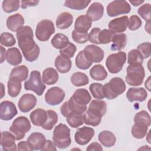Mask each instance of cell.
Masks as SVG:
<instances>
[{"mask_svg":"<svg viewBox=\"0 0 151 151\" xmlns=\"http://www.w3.org/2000/svg\"><path fill=\"white\" fill-rule=\"evenodd\" d=\"M6 60L8 63L15 66L21 63L22 56L18 48L12 47L8 48L6 51Z\"/></svg>","mask_w":151,"mask_h":151,"instance_id":"cb8c5ba5","label":"cell"},{"mask_svg":"<svg viewBox=\"0 0 151 151\" xmlns=\"http://www.w3.org/2000/svg\"><path fill=\"white\" fill-rule=\"evenodd\" d=\"M145 72L142 65H129L126 68V82L130 86H140L143 81Z\"/></svg>","mask_w":151,"mask_h":151,"instance_id":"277c9868","label":"cell"},{"mask_svg":"<svg viewBox=\"0 0 151 151\" xmlns=\"http://www.w3.org/2000/svg\"><path fill=\"white\" fill-rule=\"evenodd\" d=\"M129 2L132 4L134 6H137L144 2V1L142 0H139V1H129Z\"/></svg>","mask_w":151,"mask_h":151,"instance_id":"94428289","label":"cell"},{"mask_svg":"<svg viewBox=\"0 0 151 151\" xmlns=\"http://www.w3.org/2000/svg\"><path fill=\"white\" fill-rule=\"evenodd\" d=\"M104 13L103 5L99 2H93L86 12V16L92 21H97L101 18Z\"/></svg>","mask_w":151,"mask_h":151,"instance_id":"ac0fdd59","label":"cell"},{"mask_svg":"<svg viewBox=\"0 0 151 151\" xmlns=\"http://www.w3.org/2000/svg\"><path fill=\"white\" fill-rule=\"evenodd\" d=\"M18 44L22 52L25 59L29 62L35 61L39 55L40 50L34 40L33 31L29 26L21 27L16 34Z\"/></svg>","mask_w":151,"mask_h":151,"instance_id":"6da1fadb","label":"cell"},{"mask_svg":"<svg viewBox=\"0 0 151 151\" xmlns=\"http://www.w3.org/2000/svg\"><path fill=\"white\" fill-rule=\"evenodd\" d=\"M54 64L57 70L63 74L69 72L72 65L70 58L61 54H60L55 58Z\"/></svg>","mask_w":151,"mask_h":151,"instance_id":"ffe728a7","label":"cell"},{"mask_svg":"<svg viewBox=\"0 0 151 151\" xmlns=\"http://www.w3.org/2000/svg\"><path fill=\"white\" fill-rule=\"evenodd\" d=\"M147 97L146 90L142 87L129 88L126 93V98L130 102L145 101Z\"/></svg>","mask_w":151,"mask_h":151,"instance_id":"2e32d148","label":"cell"},{"mask_svg":"<svg viewBox=\"0 0 151 151\" xmlns=\"http://www.w3.org/2000/svg\"><path fill=\"white\" fill-rule=\"evenodd\" d=\"M72 84L76 87H80L87 85L89 82L88 76L82 72H76L71 77Z\"/></svg>","mask_w":151,"mask_h":151,"instance_id":"d590c367","label":"cell"},{"mask_svg":"<svg viewBox=\"0 0 151 151\" xmlns=\"http://www.w3.org/2000/svg\"><path fill=\"white\" fill-rule=\"evenodd\" d=\"M52 140L55 146L59 149L67 148L71 143L69 127L63 123L58 124L53 131Z\"/></svg>","mask_w":151,"mask_h":151,"instance_id":"3957f363","label":"cell"},{"mask_svg":"<svg viewBox=\"0 0 151 151\" xmlns=\"http://www.w3.org/2000/svg\"><path fill=\"white\" fill-rule=\"evenodd\" d=\"M150 45H151L150 42H147L142 43L137 46V50H138L140 51V52L142 54L143 57V59H146L150 57L151 55Z\"/></svg>","mask_w":151,"mask_h":151,"instance_id":"816d5d0a","label":"cell"},{"mask_svg":"<svg viewBox=\"0 0 151 151\" xmlns=\"http://www.w3.org/2000/svg\"><path fill=\"white\" fill-rule=\"evenodd\" d=\"M129 18L127 16H123L111 20L108 27L114 34L120 33L125 31L127 27Z\"/></svg>","mask_w":151,"mask_h":151,"instance_id":"9a60e30c","label":"cell"},{"mask_svg":"<svg viewBox=\"0 0 151 151\" xmlns=\"http://www.w3.org/2000/svg\"><path fill=\"white\" fill-rule=\"evenodd\" d=\"M15 136L9 132L4 131L1 132V145L4 150H17V146L15 142Z\"/></svg>","mask_w":151,"mask_h":151,"instance_id":"d6986e66","label":"cell"},{"mask_svg":"<svg viewBox=\"0 0 151 151\" xmlns=\"http://www.w3.org/2000/svg\"><path fill=\"white\" fill-rule=\"evenodd\" d=\"M76 50H77L76 46L74 44L70 42L65 48L61 50H60L59 52L61 55L67 56L69 58H72L74 56Z\"/></svg>","mask_w":151,"mask_h":151,"instance_id":"f5cc1de1","label":"cell"},{"mask_svg":"<svg viewBox=\"0 0 151 151\" xmlns=\"http://www.w3.org/2000/svg\"><path fill=\"white\" fill-rule=\"evenodd\" d=\"M73 22V15L68 12H61L58 16L56 19V26L61 29H65L68 28Z\"/></svg>","mask_w":151,"mask_h":151,"instance_id":"4316f807","label":"cell"},{"mask_svg":"<svg viewBox=\"0 0 151 151\" xmlns=\"http://www.w3.org/2000/svg\"><path fill=\"white\" fill-rule=\"evenodd\" d=\"M71 98L77 104L81 106H87L91 99L89 92L85 88L76 90Z\"/></svg>","mask_w":151,"mask_h":151,"instance_id":"e0dca14e","label":"cell"},{"mask_svg":"<svg viewBox=\"0 0 151 151\" xmlns=\"http://www.w3.org/2000/svg\"><path fill=\"white\" fill-rule=\"evenodd\" d=\"M37 102V100L34 95L25 93L19 100L18 106L21 112L27 113L35 107Z\"/></svg>","mask_w":151,"mask_h":151,"instance_id":"5bb4252c","label":"cell"},{"mask_svg":"<svg viewBox=\"0 0 151 151\" xmlns=\"http://www.w3.org/2000/svg\"><path fill=\"white\" fill-rule=\"evenodd\" d=\"M41 150H57V147L54 142H52L50 140H47L45 142V144L43 147L41 149Z\"/></svg>","mask_w":151,"mask_h":151,"instance_id":"9f6ffc18","label":"cell"},{"mask_svg":"<svg viewBox=\"0 0 151 151\" xmlns=\"http://www.w3.org/2000/svg\"><path fill=\"white\" fill-rule=\"evenodd\" d=\"M134 122H141L146 124L148 127L150 126L151 123V118L150 114L145 110H142L137 113L134 117Z\"/></svg>","mask_w":151,"mask_h":151,"instance_id":"7dc6e473","label":"cell"},{"mask_svg":"<svg viewBox=\"0 0 151 151\" xmlns=\"http://www.w3.org/2000/svg\"><path fill=\"white\" fill-rule=\"evenodd\" d=\"M103 86L101 83H93L90 85L89 90L93 97L96 99H103L104 96L103 91Z\"/></svg>","mask_w":151,"mask_h":151,"instance_id":"7bdbcfd3","label":"cell"},{"mask_svg":"<svg viewBox=\"0 0 151 151\" xmlns=\"http://www.w3.org/2000/svg\"><path fill=\"white\" fill-rule=\"evenodd\" d=\"M58 74L56 70L52 67L45 68L42 73V81L47 85L55 84L58 80Z\"/></svg>","mask_w":151,"mask_h":151,"instance_id":"f546056e","label":"cell"},{"mask_svg":"<svg viewBox=\"0 0 151 151\" xmlns=\"http://www.w3.org/2000/svg\"><path fill=\"white\" fill-rule=\"evenodd\" d=\"M114 34L110 29H104L101 30L98 34V41L99 44H106L110 42Z\"/></svg>","mask_w":151,"mask_h":151,"instance_id":"f6af8a7d","label":"cell"},{"mask_svg":"<svg viewBox=\"0 0 151 151\" xmlns=\"http://www.w3.org/2000/svg\"><path fill=\"white\" fill-rule=\"evenodd\" d=\"M75 63L77 67L81 70H87L93 64L86 55L84 50L78 53L75 60Z\"/></svg>","mask_w":151,"mask_h":151,"instance_id":"e575fe53","label":"cell"},{"mask_svg":"<svg viewBox=\"0 0 151 151\" xmlns=\"http://www.w3.org/2000/svg\"><path fill=\"white\" fill-rule=\"evenodd\" d=\"M90 76L94 80L102 81L106 78L107 73L104 67L101 64L94 65L90 70Z\"/></svg>","mask_w":151,"mask_h":151,"instance_id":"d6a6232c","label":"cell"},{"mask_svg":"<svg viewBox=\"0 0 151 151\" xmlns=\"http://www.w3.org/2000/svg\"><path fill=\"white\" fill-rule=\"evenodd\" d=\"M111 50L112 51H120L124 48L127 43V36L125 34H114L112 38Z\"/></svg>","mask_w":151,"mask_h":151,"instance_id":"4dcf8cb0","label":"cell"},{"mask_svg":"<svg viewBox=\"0 0 151 151\" xmlns=\"http://www.w3.org/2000/svg\"><path fill=\"white\" fill-rule=\"evenodd\" d=\"M51 43L55 48L61 50L65 48L70 43V41L65 35L57 33L52 37Z\"/></svg>","mask_w":151,"mask_h":151,"instance_id":"836d02e7","label":"cell"},{"mask_svg":"<svg viewBox=\"0 0 151 151\" xmlns=\"http://www.w3.org/2000/svg\"><path fill=\"white\" fill-rule=\"evenodd\" d=\"M24 24V19L19 13L10 15L6 19V26L11 31H18Z\"/></svg>","mask_w":151,"mask_h":151,"instance_id":"44dd1931","label":"cell"},{"mask_svg":"<svg viewBox=\"0 0 151 151\" xmlns=\"http://www.w3.org/2000/svg\"><path fill=\"white\" fill-rule=\"evenodd\" d=\"M143 57L137 49L130 50L127 55V63L129 65H142Z\"/></svg>","mask_w":151,"mask_h":151,"instance_id":"8d00e7d4","label":"cell"},{"mask_svg":"<svg viewBox=\"0 0 151 151\" xmlns=\"http://www.w3.org/2000/svg\"><path fill=\"white\" fill-rule=\"evenodd\" d=\"M148 126L141 122H135L131 129V133L133 137L136 139H143L147 134Z\"/></svg>","mask_w":151,"mask_h":151,"instance_id":"1f68e13d","label":"cell"},{"mask_svg":"<svg viewBox=\"0 0 151 151\" xmlns=\"http://www.w3.org/2000/svg\"><path fill=\"white\" fill-rule=\"evenodd\" d=\"M18 113L15 105L11 101L5 100L0 104V118L2 120L12 119Z\"/></svg>","mask_w":151,"mask_h":151,"instance_id":"7c38bea8","label":"cell"},{"mask_svg":"<svg viewBox=\"0 0 151 151\" xmlns=\"http://www.w3.org/2000/svg\"><path fill=\"white\" fill-rule=\"evenodd\" d=\"M39 2V1H22L21 6L22 9H26L29 6H36Z\"/></svg>","mask_w":151,"mask_h":151,"instance_id":"6f0895ef","label":"cell"},{"mask_svg":"<svg viewBox=\"0 0 151 151\" xmlns=\"http://www.w3.org/2000/svg\"><path fill=\"white\" fill-rule=\"evenodd\" d=\"M99 142L105 147H110L113 146L116 141L115 135L110 131L103 130L101 131L98 136Z\"/></svg>","mask_w":151,"mask_h":151,"instance_id":"f1b7e54d","label":"cell"},{"mask_svg":"<svg viewBox=\"0 0 151 151\" xmlns=\"http://www.w3.org/2000/svg\"><path fill=\"white\" fill-rule=\"evenodd\" d=\"M18 150H33V148L27 141H21L18 143Z\"/></svg>","mask_w":151,"mask_h":151,"instance_id":"11a10c76","label":"cell"},{"mask_svg":"<svg viewBox=\"0 0 151 151\" xmlns=\"http://www.w3.org/2000/svg\"><path fill=\"white\" fill-rule=\"evenodd\" d=\"M8 93L11 97H17L21 90V82L9 78L8 81Z\"/></svg>","mask_w":151,"mask_h":151,"instance_id":"b9f144b4","label":"cell"},{"mask_svg":"<svg viewBox=\"0 0 151 151\" xmlns=\"http://www.w3.org/2000/svg\"><path fill=\"white\" fill-rule=\"evenodd\" d=\"M145 87L149 91H150L151 90H150V77H149L147 80L145 82Z\"/></svg>","mask_w":151,"mask_h":151,"instance_id":"6125c7cd","label":"cell"},{"mask_svg":"<svg viewBox=\"0 0 151 151\" xmlns=\"http://www.w3.org/2000/svg\"><path fill=\"white\" fill-rule=\"evenodd\" d=\"M55 32L54 23L50 19H42L36 26L35 36L41 41H47Z\"/></svg>","mask_w":151,"mask_h":151,"instance_id":"ba28073f","label":"cell"},{"mask_svg":"<svg viewBox=\"0 0 151 151\" xmlns=\"http://www.w3.org/2000/svg\"><path fill=\"white\" fill-rule=\"evenodd\" d=\"M71 37L73 40L78 44H84L88 41V32H78L74 29L72 31Z\"/></svg>","mask_w":151,"mask_h":151,"instance_id":"f907efd6","label":"cell"},{"mask_svg":"<svg viewBox=\"0 0 151 151\" xmlns=\"http://www.w3.org/2000/svg\"><path fill=\"white\" fill-rule=\"evenodd\" d=\"M88 110L102 117L106 112L107 103L103 100H93L90 103Z\"/></svg>","mask_w":151,"mask_h":151,"instance_id":"484cf974","label":"cell"},{"mask_svg":"<svg viewBox=\"0 0 151 151\" xmlns=\"http://www.w3.org/2000/svg\"><path fill=\"white\" fill-rule=\"evenodd\" d=\"M126 84L120 77H113L109 83L103 86V91L104 97L109 100L116 99L126 90Z\"/></svg>","mask_w":151,"mask_h":151,"instance_id":"7a4b0ae2","label":"cell"},{"mask_svg":"<svg viewBox=\"0 0 151 151\" xmlns=\"http://www.w3.org/2000/svg\"><path fill=\"white\" fill-rule=\"evenodd\" d=\"M46 141L45 136L40 132L31 133L27 139V142L30 144L34 150H41Z\"/></svg>","mask_w":151,"mask_h":151,"instance_id":"7402d4cb","label":"cell"},{"mask_svg":"<svg viewBox=\"0 0 151 151\" xmlns=\"http://www.w3.org/2000/svg\"><path fill=\"white\" fill-rule=\"evenodd\" d=\"M84 53L88 59L92 63H100L104 58V52L99 47L95 45H88L84 49Z\"/></svg>","mask_w":151,"mask_h":151,"instance_id":"4fadbf2b","label":"cell"},{"mask_svg":"<svg viewBox=\"0 0 151 151\" xmlns=\"http://www.w3.org/2000/svg\"><path fill=\"white\" fill-rule=\"evenodd\" d=\"M0 42L1 45L9 47L15 44L16 40L15 39L14 35L12 34L6 32H3L1 34Z\"/></svg>","mask_w":151,"mask_h":151,"instance_id":"bcb514c9","label":"cell"},{"mask_svg":"<svg viewBox=\"0 0 151 151\" xmlns=\"http://www.w3.org/2000/svg\"><path fill=\"white\" fill-rule=\"evenodd\" d=\"M142 24V21L141 19L136 15H133L130 16L128 20V28L131 31H135L139 29Z\"/></svg>","mask_w":151,"mask_h":151,"instance_id":"681fc988","label":"cell"},{"mask_svg":"<svg viewBox=\"0 0 151 151\" xmlns=\"http://www.w3.org/2000/svg\"><path fill=\"white\" fill-rule=\"evenodd\" d=\"M20 1L19 0H6L3 1L2 8L4 12L11 13L17 11L19 8Z\"/></svg>","mask_w":151,"mask_h":151,"instance_id":"ee69618b","label":"cell"},{"mask_svg":"<svg viewBox=\"0 0 151 151\" xmlns=\"http://www.w3.org/2000/svg\"><path fill=\"white\" fill-rule=\"evenodd\" d=\"M100 31V28L98 27L93 28L88 34V41L93 44H100L98 41V34Z\"/></svg>","mask_w":151,"mask_h":151,"instance_id":"db71d44e","label":"cell"},{"mask_svg":"<svg viewBox=\"0 0 151 151\" xmlns=\"http://www.w3.org/2000/svg\"><path fill=\"white\" fill-rule=\"evenodd\" d=\"M31 127L28 119L25 116H19L13 121L9 131L15 136L16 140H20L25 137L26 133L29 131Z\"/></svg>","mask_w":151,"mask_h":151,"instance_id":"5b68a950","label":"cell"},{"mask_svg":"<svg viewBox=\"0 0 151 151\" xmlns=\"http://www.w3.org/2000/svg\"><path fill=\"white\" fill-rule=\"evenodd\" d=\"M92 25L90 19L84 15H80L77 18L74 24V30L78 32H87Z\"/></svg>","mask_w":151,"mask_h":151,"instance_id":"d4e9b609","label":"cell"},{"mask_svg":"<svg viewBox=\"0 0 151 151\" xmlns=\"http://www.w3.org/2000/svg\"><path fill=\"white\" fill-rule=\"evenodd\" d=\"M64 91L58 87H52L49 88L45 94V102L51 106L60 104L65 97Z\"/></svg>","mask_w":151,"mask_h":151,"instance_id":"30bf717a","label":"cell"},{"mask_svg":"<svg viewBox=\"0 0 151 151\" xmlns=\"http://www.w3.org/2000/svg\"><path fill=\"white\" fill-rule=\"evenodd\" d=\"M150 22H146V25H145V30H146L149 34H150Z\"/></svg>","mask_w":151,"mask_h":151,"instance_id":"be15d7a7","label":"cell"},{"mask_svg":"<svg viewBox=\"0 0 151 151\" xmlns=\"http://www.w3.org/2000/svg\"><path fill=\"white\" fill-rule=\"evenodd\" d=\"M150 4L149 3L142 5L137 10L138 14L146 21L150 22L151 19Z\"/></svg>","mask_w":151,"mask_h":151,"instance_id":"c3c4849f","label":"cell"},{"mask_svg":"<svg viewBox=\"0 0 151 151\" xmlns=\"http://www.w3.org/2000/svg\"><path fill=\"white\" fill-rule=\"evenodd\" d=\"M87 151L91 150H103V148L97 142H93L90 144L86 149Z\"/></svg>","mask_w":151,"mask_h":151,"instance_id":"680465c9","label":"cell"},{"mask_svg":"<svg viewBox=\"0 0 151 151\" xmlns=\"http://www.w3.org/2000/svg\"><path fill=\"white\" fill-rule=\"evenodd\" d=\"M131 6L128 2L124 0H116L110 2L107 7V14L109 17H113L130 12Z\"/></svg>","mask_w":151,"mask_h":151,"instance_id":"9c48e42d","label":"cell"},{"mask_svg":"<svg viewBox=\"0 0 151 151\" xmlns=\"http://www.w3.org/2000/svg\"><path fill=\"white\" fill-rule=\"evenodd\" d=\"M24 88L26 90L34 91L38 96H41L43 94L46 86L42 83L41 74L38 71H31L29 79L25 81Z\"/></svg>","mask_w":151,"mask_h":151,"instance_id":"52a82bcc","label":"cell"},{"mask_svg":"<svg viewBox=\"0 0 151 151\" xmlns=\"http://www.w3.org/2000/svg\"><path fill=\"white\" fill-rule=\"evenodd\" d=\"M94 135V130L93 128L83 126L77 130L74 135V139L77 144L85 145L92 139Z\"/></svg>","mask_w":151,"mask_h":151,"instance_id":"8fae6325","label":"cell"},{"mask_svg":"<svg viewBox=\"0 0 151 151\" xmlns=\"http://www.w3.org/2000/svg\"><path fill=\"white\" fill-rule=\"evenodd\" d=\"M101 117H100L94 113L87 111L84 113L83 116V122L86 124L92 126H99L101 121Z\"/></svg>","mask_w":151,"mask_h":151,"instance_id":"74e56055","label":"cell"},{"mask_svg":"<svg viewBox=\"0 0 151 151\" xmlns=\"http://www.w3.org/2000/svg\"><path fill=\"white\" fill-rule=\"evenodd\" d=\"M28 72V68L24 65L16 66L12 68L9 75V78L14 79L20 82L24 81L27 78Z\"/></svg>","mask_w":151,"mask_h":151,"instance_id":"83f0119b","label":"cell"},{"mask_svg":"<svg viewBox=\"0 0 151 151\" xmlns=\"http://www.w3.org/2000/svg\"><path fill=\"white\" fill-rule=\"evenodd\" d=\"M83 114L71 113L67 117V122L70 126L73 128H77L83 124Z\"/></svg>","mask_w":151,"mask_h":151,"instance_id":"ab89813d","label":"cell"},{"mask_svg":"<svg viewBox=\"0 0 151 151\" xmlns=\"http://www.w3.org/2000/svg\"><path fill=\"white\" fill-rule=\"evenodd\" d=\"M126 54L120 51L109 55L106 61V65L109 71L112 74L120 72L126 61Z\"/></svg>","mask_w":151,"mask_h":151,"instance_id":"8992f818","label":"cell"},{"mask_svg":"<svg viewBox=\"0 0 151 151\" xmlns=\"http://www.w3.org/2000/svg\"><path fill=\"white\" fill-rule=\"evenodd\" d=\"M90 2V0H67L64 6L74 10H82L86 8Z\"/></svg>","mask_w":151,"mask_h":151,"instance_id":"f35d334b","label":"cell"},{"mask_svg":"<svg viewBox=\"0 0 151 151\" xmlns=\"http://www.w3.org/2000/svg\"><path fill=\"white\" fill-rule=\"evenodd\" d=\"M0 48H1V63H2L6 57L5 53L6 52L5 48H4L2 46H0Z\"/></svg>","mask_w":151,"mask_h":151,"instance_id":"91938a15","label":"cell"},{"mask_svg":"<svg viewBox=\"0 0 151 151\" xmlns=\"http://www.w3.org/2000/svg\"><path fill=\"white\" fill-rule=\"evenodd\" d=\"M29 118L34 125L42 126L47 120V113L45 110L38 108L31 113Z\"/></svg>","mask_w":151,"mask_h":151,"instance_id":"603a6c76","label":"cell"},{"mask_svg":"<svg viewBox=\"0 0 151 151\" xmlns=\"http://www.w3.org/2000/svg\"><path fill=\"white\" fill-rule=\"evenodd\" d=\"M47 118L45 123L41 126L45 130H51L57 123L58 121V114L57 113L52 110H48L47 111Z\"/></svg>","mask_w":151,"mask_h":151,"instance_id":"60d3db41","label":"cell"}]
</instances>
